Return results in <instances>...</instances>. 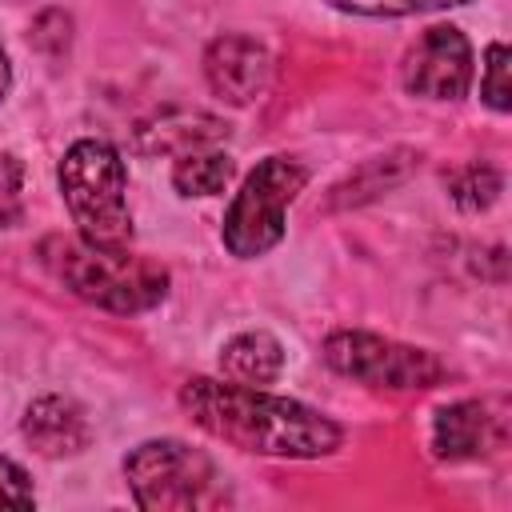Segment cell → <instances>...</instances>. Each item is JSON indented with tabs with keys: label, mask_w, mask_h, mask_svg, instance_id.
Masks as SVG:
<instances>
[{
	"label": "cell",
	"mask_w": 512,
	"mask_h": 512,
	"mask_svg": "<svg viewBox=\"0 0 512 512\" xmlns=\"http://www.w3.org/2000/svg\"><path fill=\"white\" fill-rule=\"evenodd\" d=\"M180 404L204 432L244 452L316 460L340 448V424H332L324 412L252 384L196 376L180 388Z\"/></svg>",
	"instance_id": "cell-1"
},
{
	"label": "cell",
	"mask_w": 512,
	"mask_h": 512,
	"mask_svg": "<svg viewBox=\"0 0 512 512\" xmlns=\"http://www.w3.org/2000/svg\"><path fill=\"white\" fill-rule=\"evenodd\" d=\"M40 256L68 292L108 312H148L168 296V272L128 248H96L88 240L52 236L40 244Z\"/></svg>",
	"instance_id": "cell-2"
},
{
	"label": "cell",
	"mask_w": 512,
	"mask_h": 512,
	"mask_svg": "<svg viewBox=\"0 0 512 512\" xmlns=\"http://www.w3.org/2000/svg\"><path fill=\"white\" fill-rule=\"evenodd\" d=\"M60 192L80 228V240L96 248L132 244V212L124 200L128 172L108 140H76L60 160Z\"/></svg>",
	"instance_id": "cell-3"
},
{
	"label": "cell",
	"mask_w": 512,
	"mask_h": 512,
	"mask_svg": "<svg viewBox=\"0 0 512 512\" xmlns=\"http://www.w3.org/2000/svg\"><path fill=\"white\" fill-rule=\"evenodd\" d=\"M124 476L144 512H208L232 500L224 472L200 448L180 440H148L128 452Z\"/></svg>",
	"instance_id": "cell-4"
},
{
	"label": "cell",
	"mask_w": 512,
	"mask_h": 512,
	"mask_svg": "<svg viewBox=\"0 0 512 512\" xmlns=\"http://www.w3.org/2000/svg\"><path fill=\"white\" fill-rule=\"evenodd\" d=\"M308 184V168L292 156H268L260 160L240 192L232 196L228 212H224V248L240 260H252V256H264L268 248L280 244L284 236V212L288 204L304 192Z\"/></svg>",
	"instance_id": "cell-5"
},
{
	"label": "cell",
	"mask_w": 512,
	"mask_h": 512,
	"mask_svg": "<svg viewBox=\"0 0 512 512\" xmlns=\"http://www.w3.org/2000/svg\"><path fill=\"white\" fill-rule=\"evenodd\" d=\"M324 360L348 376V380H360L368 388H396V392H420V388H432L444 380V364L424 352V348H412V344H396L388 336H376V332H356V328H344V332H332L324 340Z\"/></svg>",
	"instance_id": "cell-6"
},
{
	"label": "cell",
	"mask_w": 512,
	"mask_h": 512,
	"mask_svg": "<svg viewBox=\"0 0 512 512\" xmlns=\"http://www.w3.org/2000/svg\"><path fill=\"white\" fill-rule=\"evenodd\" d=\"M400 80L412 96L428 100H460L472 84V44L460 28L436 24L428 28L404 56Z\"/></svg>",
	"instance_id": "cell-7"
},
{
	"label": "cell",
	"mask_w": 512,
	"mask_h": 512,
	"mask_svg": "<svg viewBox=\"0 0 512 512\" xmlns=\"http://www.w3.org/2000/svg\"><path fill=\"white\" fill-rule=\"evenodd\" d=\"M204 76L220 100L252 104L272 80V52L244 32H224L204 52Z\"/></svg>",
	"instance_id": "cell-8"
},
{
	"label": "cell",
	"mask_w": 512,
	"mask_h": 512,
	"mask_svg": "<svg viewBox=\"0 0 512 512\" xmlns=\"http://www.w3.org/2000/svg\"><path fill=\"white\" fill-rule=\"evenodd\" d=\"M504 424L484 400H456L432 420V452L440 460H480L500 448Z\"/></svg>",
	"instance_id": "cell-9"
},
{
	"label": "cell",
	"mask_w": 512,
	"mask_h": 512,
	"mask_svg": "<svg viewBox=\"0 0 512 512\" xmlns=\"http://www.w3.org/2000/svg\"><path fill=\"white\" fill-rule=\"evenodd\" d=\"M24 440L40 452V456H76L88 448V420L80 412V404L64 400V396H40L28 404L24 424H20Z\"/></svg>",
	"instance_id": "cell-10"
},
{
	"label": "cell",
	"mask_w": 512,
	"mask_h": 512,
	"mask_svg": "<svg viewBox=\"0 0 512 512\" xmlns=\"http://www.w3.org/2000/svg\"><path fill=\"white\" fill-rule=\"evenodd\" d=\"M228 132V124H220L208 112H164L152 124L136 128V144L140 152H188V148H208L212 140H220Z\"/></svg>",
	"instance_id": "cell-11"
},
{
	"label": "cell",
	"mask_w": 512,
	"mask_h": 512,
	"mask_svg": "<svg viewBox=\"0 0 512 512\" xmlns=\"http://www.w3.org/2000/svg\"><path fill=\"white\" fill-rule=\"evenodd\" d=\"M220 368H224L228 380L260 388V384H272V380L280 376V368H284V348H280V340H276L272 332L252 328V332L232 336V340L220 348Z\"/></svg>",
	"instance_id": "cell-12"
},
{
	"label": "cell",
	"mask_w": 512,
	"mask_h": 512,
	"mask_svg": "<svg viewBox=\"0 0 512 512\" xmlns=\"http://www.w3.org/2000/svg\"><path fill=\"white\" fill-rule=\"evenodd\" d=\"M236 164L228 152H212V148H188L176 156L172 168V184L180 196H216L228 188Z\"/></svg>",
	"instance_id": "cell-13"
},
{
	"label": "cell",
	"mask_w": 512,
	"mask_h": 512,
	"mask_svg": "<svg viewBox=\"0 0 512 512\" xmlns=\"http://www.w3.org/2000/svg\"><path fill=\"white\" fill-rule=\"evenodd\" d=\"M496 192H500V176H496L492 168L468 164L464 172H456V176H452V196H456V204H460V208H468V212L488 208V204L496 200Z\"/></svg>",
	"instance_id": "cell-14"
},
{
	"label": "cell",
	"mask_w": 512,
	"mask_h": 512,
	"mask_svg": "<svg viewBox=\"0 0 512 512\" xmlns=\"http://www.w3.org/2000/svg\"><path fill=\"white\" fill-rule=\"evenodd\" d=\"M480 96H484V104L496 108V112H508V104H512V88H508V48H504V44H488V52H484Z\"/></svg>",
	"instance_id": "cell-15"
},
{
	"label": "cell",
	"mask_w": 512,
	"mask_h": 512,
	"mask_svg": "<svg viewBox=\"0 0 512 512\" xmlns=\"http://www.w3.org/2000/svg\"><path fill=\"white\" fill-rule=\"evenodd\" d=\"M24 216V164L12 152H0V228L20 224Z\"/></svg>",
	"instance_id": "cell-16"
},
{
	"label": "cell",
	"mask_w": 512,
	"mask_h": 512,
	"mask_svg": "<svg viewBox=\"0 0 512 512\" xmlns=\"http://www.w3.org/2000/svg\"><path fill=\"white\" fill-rule=\"evenodd\" d=\"M328 4L352 16H408V12H432V8H452L468 0H328Z\"/></svg>",
	"instance_id": "cell-17"
},
{
	"label": "cell",
	"mask_w": 512,
	"mask_h": 512,
	"mask_svg": "<svg viewBox=\"0 0 512 512\" xmlns=\"http://www.w3.org/2000/svg\"><path fill=\"white\" fill-rule=\"evenodd\" d=\"M0 508H32V480L20 464L0 456Z\"/></svg>",
	"instance_id": "cell-18"
},
{
	"label": "cell",
	"mask_w": 512,
	"mask_h": 512,
	"mask_svg": "<svg viewBox=\"0 0 512 512\" xmlns=\"http://www.w3.org/2000/svg\"><path fill=\"white\" fill-rule=\"evenodd\" d=\"M8 80H12V68H8V52L0 48V100H4V92H8Z\"/></svg>",
	"instance_id": "cell-19"
}]
</instances>
